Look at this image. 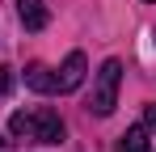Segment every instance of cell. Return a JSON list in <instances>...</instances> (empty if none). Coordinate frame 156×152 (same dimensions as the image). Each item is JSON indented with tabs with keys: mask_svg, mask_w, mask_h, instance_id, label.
I'll use <instances>...</instances> for the list:
<instances>
[{
	"mask_svg": "<svg viewBox=\"0 0 156 152\" xmlns=\"http://www.w3.org/2000/svg\"><path fill=\"white\" fill-rule=\"evenodd\" d=\"M17 17H21L26 30H42V25L51 21V13H47L42 0H17Z\"/></svg>",
	"mask_w": 156,
	"mask_h": 152,
	"instance_id": "277c9868",
	"label": "cell"
},
{
	"mask_svg": "<svg viewBox=\"0 0 156 152\" xmlns=\"http://www.w3.org/2000/svg\"><path fill=\"white\" fill-rule=\"evenodd\" d=\"M26 85L34 89V93H55V76L42 68V63H30L26 68Z\"/></svg>",
	"mask_w": 156,
	"mask_h": 152,
	"instance_id": "5b68a950",
	"label": "cell"
},
{
	"mask_svg": "<svg viewBox=\"0 0 156 152\" xmlns=\"http://www.w3.org/2000/svg\"><path fill=\"white\" fill-rule=\"evenodd\" d=\"M9 85H13V72H9V68H0V97L9 93Z\"/></svg>",
	"mask_w": 156,
	"mask_h": 152,
	"instance_id": "52a82bcc",
	"label": "cell"
},
{
	"mask_svg": "<svg viewBox=\"0 0 156 152\" xmlns=\"http://www.w3.org/2000/svg\"><path fill=\"white\" fill-rule=\"evenodd\" d=\"M9 131L17 135V139H34V144H59L63 139V123H59V114L55 110H17L13 118H9Z\"/></svg>",
	"mask_w": 156,
	"mask_h": 152,
	"instance_id": "6da1fadb",
	"label": "cell"
},
{
	"mask_svg": "<svg viewBox=\"0 0 156 152\" xmlns=\"http://www.w3.org/2000/svg\"><path fill=\"white\" fill-rule=\"evenodd\" d=\"M118 152H148V127H127L118 139Z\"/></svg>",
	"mask_w": 156,
	"mask_h": 152,
	"instance_id": "8992f818",
	"label": "cell"
},
{
	"mask_svg": "<svg viewBox=\"0 0 156 152\" xmlns=\"http://www.w3.org/2000/svg\"><path fill=\"white\" fill-rule=\"evenodd\" d=\"M84 55L80 51H72L68 59H63V68H59V76H55V93H72V89H80L84 85Z\"/></svg>",
	"mask_w": 156,
	"mask_h": 152,
	"instance_id": "3957f363",
	"label": "cell"
},
{
	"mask_svg": "<svg viewBox=\"0 0 156 152\" xmlns=\"http://www.w3.org/2000/svg\"><path fill=\"white\" fill-rule=\"evenodd\" d=\"M118 85H122V63H118V59H105L97 80H93V101H89V110H93L97 118H105V114L118 106Z\"/></svg>",
	"mask_w": 156,
	"mask_h": 152,
	"instance_id": "7a4b0ae2",
	"label": "cell"
},
{
	"mask_svg": "<svg viewBox=\"0 0 156 152\" xmlns=\"http://www.w3.org/2000/svg\"><path fill=\"white\" fill-rule=\"evenodd\" d=\"M144 118H148V127H152V131H156V101H152V106H148V110H144Z\"/></svg>",
	"mask_w": 156,
	"mask_h": 152,
	"instance_id": "ba28073f",
	"label": "cell"
},
{
	"mask_svg": "<svg viewBox=\"0 0 156 152\" xmlns=\"http://www.w3.org/2000/svg\"><path fill=\"white\" fill-rule=\"evenodd\" d=\"M148 4H156V0H148Z\"/></svg>",
	"mask_w": 156,
	"mask_h": 152,
	"instance_id": "9c48e42d",
	"label": "cell"
}]
</instances>
